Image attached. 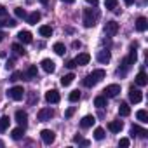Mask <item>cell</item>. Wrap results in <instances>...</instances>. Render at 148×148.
I'll list each match as a JSON object with an SVG mask.
<instances>
[{
  "label": "cell",
  "instance_id": "36",
  "mask_svg": "<svg viewBox=\"0 0 148 148\" xmlns=\"http://www.w3.org/2000/svg\"><path fill=\"white\" fill-rule=\"evenodd\" d=\"M127 59H129V63H131V64H134V63L138 61V54H136V51H134V49L131 51V54H129V58H127Z\"/></svg>",
  "mask_w": 148,
  "mask_h": 148
},
{
  "label": "cell",
  "instance_id": "35",
  "mask_svg": "<svg viewBox=\"0 0 148 148\" xmlns=\"http://www.w3.org/2000/svg\"><path fill=\"white\" fill-rule=\"evenodd\" d=\"M14 14H16L18 18H23V19L26 18V11H25V9H21V7H16V9H14Z\"/></svg>",
  "mask_w": 148,
  "mask_h": 148
},
{
  "label": "cell",
  "instance_id": "34",
  "mask_svg": "<svg viewBox=\"0 0 148 148\" xmlns=\"http://www.w3.org/2000/svg\"><path fill=\"white\" fill-rule=\"evenodd\" d=\"M18 56H23L25 54V49H23V45H19V44H12V47H11Z\"/></svg>",
  "mask_w": 148,
  "mask_h": 148
},
{
  "label": "cell",
  "instance_id": "25",
  "mask_svg": "<svg viewBox=\"0 0 148 148\" xmlns=\"http://www.w3.org/2000/svg\"><path fill=\"white\" fill-rule=\"evenodd\" d=\"M52 51L58 54V56H64V52H66V47H64V44H61V42H58V44H54V47H52Z\"/></svg>",
  "mask_w": 148,
  "mask_h": 148
},
{
  "label": "cell",
  "instance_id": "19",
  "mask_svg": "<svg viewBox=\"0 0 148 148\" xmlns=\"http://www.w3.org/2000/svg\"><path fill=\"white\" fill-rule=\"evenodd\" d=\"M134 80H136V84H138L139 87H145V86L148 84V77H146V73H145V71H139Z\"/></svg>",
  "mask_w": 148,
  "mask_h": 148
},
{
  "label": "cell",
  "instance_id": "30",
  "mask_svg": "<svg viewBox=\"0 0 148 148\" xmlns=\"http://www.w3.org/2000/svg\"><path fill=\"white\" fill-rule=\"evenodd\" d=\"M9 122H11V119H9L7 115H4L2 119H0V132H4V131L9 127Z\"/></svg>",
  "mask_w": 148,
  "mask_h": 148
},
{
  "label": "cell",
  "instance_id": "46",
  "mask_svg": "<svg viewBox=\"0 0 148 148\" xmlns=\"http://www.w3.org/2000/svg\"><path fill=\"white\" fill-rule=\"evenodd\" d=\"M80 45H82V44H80L79 40H75V42H73V47H75V49H80Z\"/></svg>",
  "mask_w": 148,
  "mask_h": 148
},
{
  "label": "cell",
  "instance_id": "10",
  "mask_svg": "<svg viewBox=\"0 0 148 148\" xmlns=\"http://www.w3.org/2000/svg\"><path fill=\"white\" fill-rule=\"evenodd\" d=\"M59 92L56 91V89H51V91H47L45 92V101L47 103H59Z\"/></svg>",
  "mask_w": 148,
  "mask_h": 148
},
{
  "label": "cell",
  "instance_id": "47",
  "mask_svg": "<svg viewBox=\"0 0 148 148\" xmlns=\"http://www.w3.org/2000/svg\"><path fill=\"white\" fill-rule=\"evenodd\" d=\"M134 2H136V0H124V4H125V5H132Z\"/></svg>",
  "mask_w": 148,
  "mask_h": 148
},
{
  "label": "cell",
  "instance_id": "14",
  "mask_svg": "<svg viewBox=\"0 0 148 148\" xmlns=\"http://www.w3.org/2000/svg\"><path fill=\"white\" fill-rule=\"evenodd\" d=\"M91 61V56L87 54V52H80L77 58H75V63H77V66H84V64H87Z\"/></svg>",
  "mask_w": 148,
  "mask_h": 148
},
{
  "label": "cell",
  "instance_id": "32",
  "mask_svg": "<svg viewBox=\"0 0 148 148\" xmlns=\"http://www.w3.org/2000/svg\"><path fill=\"white\" fill-rule=\"evenodd\" d=\"M68 99H70L71 103H77V101L80 99V92H79V91H71L70 96H68Z\"/></svg>",
  "mask_w": 148,
  "mask_h": 148
},
{
  "label": "cell",
  "instance_id": "12",
  "mask_svg": "<svg viewBox=\"0 0 148 148\" xmlns=\"http://www.w3.org/2000/svg\"><path fill=\"white\" fill-rule=\"evenodd\" d=\"M89 77L98 84V82H101V80L106 77V71H105V70H94L92 73H89Z\"/></svg>",
  "mask_w": 148,
  "mask_h": 148
},
{
  "label": "cell",
  "instance_id": "16",
  "mask_svg": "<svg viewBox=\"0 0 148 148\" xmlns=\"http://www.w3.org/2000/svg\"><path fill=\"white\" fill-rule=\"evenodd\" d=\"M146 28H148V21H146V18H138L136 19V30L139 32V33H143V32H146Z\"/></svg>",
  "mask_w": 148,
  "mask_h": 148
},
{
  "label": "cell",
  "instance_id": "44",
  "mask_svg": "<svg viewBox=\"0 0 148 148\" xmlns=\"http://www.w3.org/2000/svg\"><path fill=\"white\" fill-rule=\"evenodd\" d=\"M0 16H2V18H5V16H7V9H5L4 5H0Z\"/></svg>",
  "mask_w": 148,
  "mask_h": 148
},
{
  "label": "cell",
  "instance_id": "26",
  "mask_svg": "<svg viewBox=\"0 0 148 148\" xmlns=\"http://www.w3.org/2000/svg\"><path fill=\"white\" fill-rule=\"evenodd\" d=\"M94 106L96 108H105L106 106V96H96L94 98Z\"/></svg>",
  "mask_w": 148,
  "mask_h": 148
},
{
  "label": "cell",
  "instance_id": "37",
  "mask_svg": "<svg viewBox=\"0 0 148 148\" xmlns=\"http://www.w3.org/2000/svg\"><path fill=\"white\" fill-rule=\"evenodd\" d=\"M73 141H75V143H80V145H84V146H89V145H91L87 139H82L80 136H75V138H73Z\"/></svg>",
  "mask_w": 148,
  "mask_h": 148
},
{
  "label": "cell",
  "instance_id": "9",
  "mask_svg": "<svg viewBox=\"0 0 148 148\" xmlns=\"http://www.w3.org/2000/svg\"><path fill=\"white\" fill-rule=\"evenodd\" d=\"M40 64H42V70L45 73H54V70H56V63L52 59H42Z\"/></svg>",
  "mask_w": 148,
  "mask_h": 148
},
{
  "label": "cell",
  "instance_id": "38",
  "mask_svg": "<svg viewBox=\"0 0 148 148\" xmlns=\"http://www.w3.org/2000/svg\"><path fill=\"white\" fill-rule=\"evenodd\" d=\"M23 77V71H12V75H11V80L12 82H16V80H19Z\"/></svg>",
  "mask_w": 148,
  "mask_h": 148
},
{
  "label": "cell",
  "instance_id": "20",
  "mask_svg": "<svg viewBox=\"0 0 148 148\" xmlns=\"http://www.w3.org/2000/svg\"><path fill=\"white\" fill-rule=\"evenodd\" d=\"M131 134H132V136H139V138H146V136H148V132H146L143 127H139V125H132V127H131Z\"/></svg>",
  "mask_w": 148,
  "mask_h": 148
},
{
  "label": "cell",
  "instance_id": "24",
  "mask_svg": "<svg viewBox=\"0 0 148 148\" xmlns=\"http://www.w3.org/2000/svg\"><path fill=\"white\" fill-rule=\"evenodd\" d=\"M40 18H42V16H40V12H38V11H35V12H32L30 16H26V19H28V23H30V25H37V23L40 21Z\"/></svg>",
  "mask_w": 148,
  "mask_h": 148
},
{
  "label": "cell",
  "instance_id": "8",
  "mask_svg": "<svg viewBox=\"0 0 148 148\" xmlns=\"http://www.w3.org/2000/svg\"><path fill=\"white\" fill-rule=\"evenodd\" d=\"M129 99L132 101V103H141V99H143V94H141V91L139 89H134V86L129 89Z\"/></svg>",
  "mask_w": 148,
  "mask_h": 148
},
{
  "label": "cell",
  "instance_id": "5",
  "mask_svg": "<svg viewBox=\"0 0 148 148\" xmlns=\"http://www.w3.org/2000/svg\"><path fill=\"white\" fill-rule=\"evenodd\" d=\"M52 117H54V110H51V108H42V110H38V113H37V119H38L40 122L51 120Z\"/></svg>",
  "mask_w": 148,
  "mask_h": 148
},
{
  "label": "cell",
  "instance_id": "27",
  "mask_svg": "<svg viewBox=\"0 0 148 148\" xmlns=\"http://www.w3.org/2000/svg\"><path fill=\"white\" fill-rule=\"evenodd\" d=\"M38 33H40L42 37H51V35H52V28L47 26V25H42V26L38 28Z\"/></svg>",
  "mask_w": 148,
  "mask_h": 148
},
{
  "label": "cell",
  "instance_id": "1",
  "mask_svg": "<svg viewBox=\"0 0 148 148\" xmlns=\"http://www.w3.org/2000/svg\"><path fill=\"white\" fill-rule=\"evenodd\" d=\"M98 19H99V12L96 9H86L84 11V26L86 28H92Z\"/></svg>",
  "mask_w": 148,
  "mask_h": 148
},
{
  "label": "cell",
  "instance_id": "21",
  "mask_svg": "<svg viewBox=\"0 0 148 148\" xmlns=\"http://www.w3.org/2000/svg\"><path fill=\"white\" fill-rule=\"evenodd\" d=\"M23 136H25V127L23 125H19V127H16V129L11 131V138L12 139H21Z\"/></svg>",
  "mask_w": 148,
  "mask_h": 148
},
{
  "label": "cell",
  "instance_id": "33",
  "mask_svg": "<svg viewBox=\"0 0 148 148\" xmlns=\"http://www.w3.org/2000/svg\"><path fill=\"white\" fill-rule=\"evenodd\" d=\"M94 138H96L98 141H101V139L105 138V129H101V127H96V129H94Z\"/></svg>",
  "mask_w": 148,
  "mask_h": 148
},
{
  "label": "cell",
  "instance_id": "7",
  "mask_svg": "<svg viewBox=\"0 0 148 148\" xmlns=\"http://www.w3.org/2000/svg\"><path fill=\"white\" fill-rule=\"evenodd\" d=\"M96 59H98L99 63L106 64V63L112 59V54H110V51H108V49H103V51H98V54H96Z\"/></svg>",
  "mask_w": 148,
  "mask_h": 148
},
{
  "label": "cell",
  "instance_id": "3",
  "mask_svg": "<svg viewBox=\"0 0 148 148\" xmlns=\"http://www.w3.org/2000/svg\"><path fill=\"white\" fill-rule=\"evenodd\" d=\"M103 92H105L103 96H106V98H115V96L120 94V86L119 84H110V86H106V89Z\"/></svg>",
  "mask_w": 148,
  "mask_h": 148
},
{
  "label": "cell",
  "instance_id": "43",
  "mask_svg": "<svg viewBox=\"0 0 148 148\" xmlns=\"http://www.w3.org/2000/svg\"><path fill=\"white\" fill-rule=\"evenodd\" d=\"M66 66H68L70 70H73V68H75V66H77V63H75V59H70V61L66 63Z\"/></svg>",
  "mask_w": 148,
  "mask_h": 148
},
{
  "label": "cell",
  "instance_id": "50",
  "mask_svg": "<svg viewBox=\"0 0 148 148\" xmlns=\"http://www.w3.org/2000/svg\"><path fill=\"white\" fill-rule=\"evenodd\" d=\"M2 26H5V19H0V28Z\"/></svg>",
  "mask_w": 148,
  "mask_h": 148
},
{
  "label": "cell",
  "instance_id": "18",
  "mask_svg": "<svg viewBox=\"0 0 148 148\" xmlns=\"http://www.w3.org/2000/svg\"><path fill=\"white\" fill-rule=\"evenodd\" d=\"M122 127H124V124H122L120 120H112V122L108 124V131H110V132H120Z\"/></svg>",
  "mask_w": 148,
  "mask_h": 148
},
{
  "label": "cell",
  "instance_id": "51",
  "mask_svg": "<svg viewBox=\"0 0 148 148\" xmlns=\"http://www.w3.org/2000/svg\"><path fill=\"white\" fill-rule=\"evenodd\" d=\"M40 4H42V5H47V4H49V0H40Z\"/></svg>",
  "mask_w": 148,
  "mask_h": 148
},
{
  "label": "cell",
  "instance_id": "11",
  "mask_svg": "<svg viewBox=\"0 0 148 148\" xmlns=\"http://www.w3.org/2000/svg\"><path fill=\"white\" fill-rule=\"evenodd\" d=\"M16 122H18L19 125L26 127V124H28V113H26L25 110H18V112H16Z\"/></svg>",
  "mask_w": 148,
  "mask_h": 148
},
{
  "label": "cell",
  "instance_id": "22",
  "mask_svg": "<svg viewBox=\"0 0 148 148\" xmlns=\"http://www.w3.org/2000/svg\"><path fill=\"white\" fill-rule=\"evenodd\" d=\"M37 75H38V71H37L35 64H30L28 70H26V73H23V77H28V79H37Z\"/></svg>",
  "mask_w": 148,
  "mask_h": 148
},
{
  "label": "cell",
  "instance_id": "17",
  "mask_svg": "<svg viewBox=\"0 0 148 148\" xmlns=\"http://www.w3.org/2000/svg\"><path fill=\"white\" fill-rule=\"evenodd\" d=\"M131 66H132V64L129 63V59H127V58H124V59H122V64H120V68L117 70V73H119L120 77H124L125 73H127V70H129Z\"/></svg>",
  "mask_w": 148,
  "mask_h": 148
},
{
  "label": "cell",
  "instance_id": "6",
  "mask_svg": "<svg viewBox=\"0 0 148 148\" xmlns=\"http://www.w3.org/2000/svg\"><path fill=\"white\" fill-rule=\"evenodd\" d=\"M40 138H42V141H44L45 145H51V143H54L56 134H54V131H51V129H44V131L40 132Z\"/></svg>",
  "mask_w": 148,
  "mask_h": 148
},
{
  "label": "cell",
  "instance_id": "15",
  "mask_svg": "<svg viewBox=\"0 0 148 148\" xmlns=\"http://www.w3.org/2000/svg\"><path fill=\"white\" fill-rule=\"evenodd\" d=\"M94 122H96V117H92V115H86V117L80 120V127H82V129H89V127H92Z\"/></svg>",
  "mask_w": 148,
  "mask_h": 148
},
{
  "label": "cell",
  "instance_id": "41",
  "mask_svg": "<svg viewBox=\"0 0 148 148\" xmlns=\"http://www.w3.org/2000/svg\"><path fill=\"white\" fill-rule=\"evenodd\" d=\"M18 23H16V19H5V26H11V28H14Z\"/></svg>",
  "mask_w": 148,
  "mask_h": 148
},
{
  "label": "cell",
  "instance_id": "49",
  "mask_svg": "<svg viewBox=\"0 0 148 148\" xmlns=\"http://www.w3.org/2000/svg\"><path fill=\"white\" fill-rule=\"evenodd\" d=\"M61 2H64V4H73L75 0H61Z\"/></svg>",
  "mask_w": 148,
  "mask_h": 148
},
{
  "label": "cell",
  "instance_id": "40",
  "mask_svg": "<svg viewBox=\"0 0 148 148\" xmlns=\"http://www.w3.org/2000/svg\"><path fill=\"white\" fill-rule=\"evenodd\" d=\"M73 113H75V106H70V108H68V110L64 112V117H66V119H70V117H71Z\"/></svg>",
  "mask_w": 148,
  "mask_h": 148
},
{
  "label": "cell",
  "instance_id": "23",
  "mask_svg": "<svg viewBox=\"0 0 148 148\" xmlns=\"http://www.w3.org/2000/svg\"><path fill=\"white\" fill-rule=\"evenodd\" d=\"M119 115H120V117H127V115H131V108H129L127 103H120V105H119Z\"/></svg>",
  "mask_w": 148,
  "mask_h": 148
},
{
  "label": "cell",
  "instance_id": "29",
  "mask_svg": "<svg viewBox=\"0 0 148 148\" xmlns=\"http://www.w3.org/2000/svg\"><path fill=\"white\" fill-rule=\"evenodd\" d=\"M73 79H75V75H73V73H68V75H64V77L61 79V86H63V87H68V86L73 82Z\"/></svg>",
  "mask_w": 148,
  "mask_h": 148
},
{
  "label": "cell",
  "instance_id": "4",
  "mask_svg": "<svg viewBox=\"0 0 148 148\" xmlns=\"http://www.w3.org/2000/svg\"><path fill=\"white\" fill-rule=\"evenodd\" d=\"M117 32H119V23H117V21H108V23L105 25V33H106V37H115Z\"/></svg>",
  "mask_w": 148,
  "mask_h": 148
},
{
  "label": "cell",
  "instance_id": "39",
  "mask_svg": "<svg viewBox=\"0 0 148 148\" xmlns=\"http://www.w3.org/2000/svg\"><path fill=\"white\" fill-rule=\"evenodd\" d=\"M129 143H131V141H129V138H122V139L119 141V146H122V148H127V146H129Z\"/></svg>",
  "mask_w": 148,
  "mask_h": 148
},
{
  "label": "cell",
  "instance_id": "13",
  "mask_svg": "<svg viewBox=\"0 0 148 148\" xmlns=\"http://www.w3.org/2000/svg\"><path fill=\"white\" fill-rule=\"evenodd\" d=\"M18 38H19V42H23V44H32V33L28 32V30H21L19 33H18Z\"/></svg>",
  "mask_w": 148,
  "mask_h": 148
},
{
  "label": "cell",
  "instance_id": "48",
  "mask_svg": "<svg viewBox=\"0 0 148 148\" xmlns=\"http://www.w3.org/2000/svg\"><path fill=\"white\" fill-rule=\"evenodd\" d=\"M4 38H5V33H4V32H0V42H2Z\"/></svg>",
  "mask_w": 148,
  "mask_h": 148
},
{
  "label": "cell",
  "instance_id": "45",
  "mask_svg": "<svg viewBox=\"0 0 148 148\" xmlns=\"http://www.w3.org/2000/svg\"><path fill=\"white\" fill-rule=\"evenodd\" d=\"M86 2H87L89 5H92V7H96V5H98V0H86Z\"/></svg>",
  "mask_w": 148,
  "mask_h": 148
},
{
  "label": "cell",
  "instance_id": "31",
  "mask_svg": "<svg viewBox=\"0 0 148 148\" xmlns=\"http://www.w3.org/2000/svg\"><path fill=\"white\" fill-rule=\"evenodd\" d=\"M117 4H119V0H105V7L108 11H115L117 9Z\"/></svg>",
  "mask_w": 148,
  "mask_h": 148
},
{
  "label": "cell",
  "instance_id": "2",
  "mask_svg": "<svg viewBox=\"0 0 148 148\" xmlns=\"http://www.w3.org/2000/svg\"><path fill=\"white\" fill-rule=\"evenodd\" d=\"M7 94H9L11 99H14V101H21V99L25 98V89H23L21 86H14V87L9 89Z\"/></svg>",
  "mask_w": 148,
  "mask_h": 148
},
{
  "label": "cell",
  "instance_id": "42",
  "mask_svg": "<svg viewBox=\"0 0 148 148\" xmlns=\"http://www.w3.org/2000/svg\"><path fill=\"white\" fill-rule=\"evenodd\" d=\"M5 70H14V59H9L5 63Z\"/></svg>",
  "mask_w": 148,
  "mask_h": 148
},
{
  "label": "cell",
  "instance_id": "28",
  "mask_svg": "<svg viewBox=\"0 0 148 148\" xmlns=\"http://www.w3.org/2000/svg\"><path fill=\"white\" fill-rule=\"evenodd\" d=\"M136 119H138L139 122L146 124V122H148V113H146V110H138V112H136Z\"/></svg>",
  "mask_w": 148,
  "mask_h": 148
}]
</instances>
